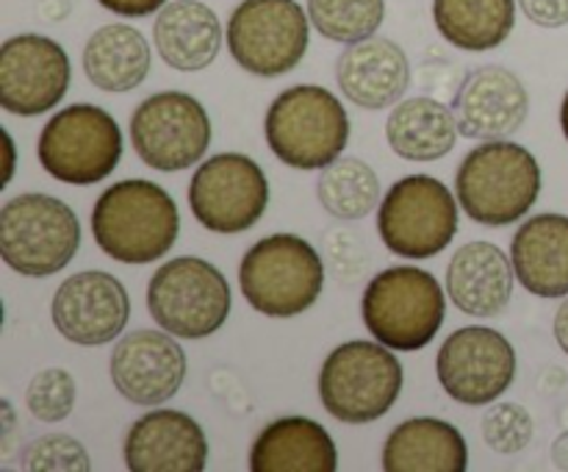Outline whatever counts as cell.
Masks as SVG:
<instances>
[{
    "mask_svg": "<svg viewBox=\"0 0 568 472\" xmlns=\"http://www.w3.org/2000/svg\"><path fill=\"white\" fill-rule=\"evenodd\" d=\"M20 466L31 472H89L92 459L78 439L67 436V433H50V436L28 444Z\"/></svg>",
    "mask_w": 568,
    "mask_h": 472,
    "instance_id": "33",
    "label": "cell"
},
{
    "mask_svg": "<svg viewBox=\"0 0 568 472\" xmlns=\"http://www.w3.org/2000/svg\"><path fill=\"white\" fill-rule=\"evenodd\" d=\"M231 283L220 267L197 255L161 264L148 283V311L155 325L178 339H205L231 314Z\"/></svg>",
    "mask_w": 568,
    "mask_h": 472,
    "instance_id": "8",
    "label": "cell"
},
{
    "mask_svg": "<svg viewBox=\"0 0 568 472\" xmlns=\"http://www.w3.org/2000/svg\"><path fill=\"white\" fill-rule=\"evenodd\" d=\"M78 248L81 222L64 200L22 192L0 209V255L20 275H55L75 259Z\"/></svg>",
    "mask_w": 568,
    "mask_h": 472,
    "instance_id": "7",
    "label": "cell"
},
{
    "mask_svg": "<svg viewBox=\"0 0 568 472\" xmlns=\"http://www.w3.org/2000/svg\"><path fill=\"white\" fill-rule=\"evenodd\" d=\"M469 444L447 420L414 416L388 433L383 444V470L388 472H464Z\"/></svg>",
    "mask_w": 568,
    "mask_h": 472,
    "instance_id": "24",
    "label": "cell"
},
{
    "mask_svg": "<svg viewBox=\"0 0 568 472\" xmlns=\"http://www.w3.org/2000/svg\"><path fill=\"white\" fill-rule=\"evenodd\" d=\"M438 383L464 405H488L516 381V348L486 325L458 328L436 355Z\"/></svg>",
    "mask_w": 568,
    "mask_h": 472,
    "instance_id": "14",
    "label": "cell"
},
{
    "mask_svg": "<svg viewBox=\"0 0 568 472\" xmlns=\"http://www.w3.org/2000/svg\"><path fill=\"white\" fill-rule=\"evenodd\" d=\"M453 114L460 137L483 142L508 139L525 125L530 114V94L508 67H477L460 81L453 98Z\"/></svg>",
    "mask_w": 568,
    "mask_h": 472,
    "instance_id": "18",
    "label": "cell"
},
{
    "mask_svg": "<svg viewBox=\"0 0 568 472\" xmlns=\"http://www.w3.org/2000/svg\"><path fill=\"white\" fill-rule=\"evenodd\" d=\"M98 248L120 264H150L164 259L181 233V211L164 187L144 178L114 183L92 211Z\"/></svg>",
    "mask_w": 568,
    "mask_h": 472,
    "instance_id": "1",
    "label": "cell"
},
{
    "mask_svg": "<svg viewBox=\"0 0 568 472\" xmlns=\"http://www.w3.org/2000/svg\"><path fill=\"white\" fill-rule=\"evenodd\" d=\"M458 122L453 109L436 98L399 100L386 122V139L397 155L408 161H438L455 148Z\"/></svg>",
    "mask_w": 568,
    "mask_h": 472,
    "instance_id": "27",
    "label": "cell"
},
{
    "mask_svg": "<svg viewBox=\"0 0 568 472\" xmlns=\"http://www.w3.org/2000/svg\"><path fill=\"white\" fill-rule=\"evenodd\" d=\"M244 300L266 317H297L320 300L325 264L297 233H272L255 242L239 264Z\"/></svg>",
    "mask_w": 568,
    "mask_h": 472,
    "instance_id": "6",
    "label": "cell"
},
{
    "mask_svg": "<svg viewBox=\"0 0 568 472\" xmlns=\"http://www.w3.org/2000/svg\"><path fill=\"white\" fill-rule=\"evenodd\" d=\"M103 9L120 17H150L166 6V0H98Z\"/></svg>",
    "mask_w": 568,
    "mask_h": 472,
    "instance_id": "35",
    "label": "cell"
},
{
    "mask_svg": "<svg viewBox=\"0 0 568 472\" xmlns=\"http://www.w3.org/2000/svg\"><path fill=\"white\" fill-rule=\"evenodd\" d=\"M39 164L72 187L100 183L122 159V131L114 117L92 103L61 109L39 133Z\"/></svg>",
    "mask_w": 568,
    "mask_h": 472,
    "instance_id": "9",
    "label": "cell"
},
{
    "mask_svg": "<svg viewBox=\"0 0 568 472\" xmlns=\"http://www.w3.org/2000/svg\"><path fill=\"white\" fill-rule=\"evenodd\" d=\"M50 317L67 342L98 348L125 331L131 298L120 278L111 272L83 270L55 289Z\"/></svg>",
    "mask_w": 568,
    "mask_h": 472,
    "instance_id": "16",
    "label": "cell"
},
{
    "mask_svg": "<svg viewBox=\"0 0 568 472\" xmlns=\"http://www.w3.org/2000/svg\"><path fill=\"white\" fill-rule=\"evenodd\" d=\"M536 436L532 414L519 403H497L483 416V439L503 455L521 453Z\"/></svg>",
    "mask_w": 568,
    "mask_h": 472,
    "instance_id": "32",
    "label": "cell"
},
{
    "mask_svg": "<svg viewBox=\"0 0 568 472\" xmlns=\"http://www.w3.org/2000/svg\"><path fill=\"white\" fill-rule=\"evenodd\" d=\"M131 142L139 159L153 170H189L211 144L209 111L186 92H155L131 114Z\"/></svg>",
    "mask_w": 568,
    "mask_h": 472,
    "instance_id": "13",
    "label": "cell"
},
{
    "mask_svg": "<svg viewBox=\"0 0 568 472\" xmlns=\"http://www.w3.org/2000/svg\"><path fill=\"white\" fill-rule=\"evenodd\" d=\"M521 11L530 22L541 28L568 26V0H519Z\"/></svg>",
    "mask_w": 568,
    "mask_h": 472,
    "instance_id": "34",
    "label": "cell"
},
{
    "mask_svg": "<svg viewBox=\"0 0 568 472\" xmlns=\"http://www.w3.org/2000/svg\"><path fill=\"white\" fill-rule=\"evenodd\" d=\"M322 209L336 220H364L377 209L381 178L366 161L336 159L322 170L316 181Z\"/></svg>",
    "mask_w": 568,
    "mask_h": 472,
    "instance_id": "29",
    "label": "cell"
},
{
    "mask_svg": "<svg viewBox=\"0 0 568 472\" xmlns=\"http://www.w3.org/2000/svg\"><path fill=\"white\" fill-rule=\"evenodd\" d=\"M75 378L61 366L39 370L26 389V405L39 422H61L75 409Z\"/></svg>",
    "mask_w": 568,
    "mask_h": 472,
    "instance_id": "31",
    "label": "cell"
},
{
    "mask_svg": "<svg viewBox=\"0 0 568 472\" xmlns=\"http://www.w3.org/2000/svg\"><path fill=\"white\" fill-rule=\"evenodd\" d=\"M433 20L449 44L483 53L514 33L516 0H433Z\"/></svg>",
    "mask_w": 568,
    "mask_h": 472,
    "instance_id": "28",
    "label": "cell"
},
{
    "mask_svg": "<svg viewBox=\"0 0 568 472\" xmlns=\"http://www.w3.org/2000/svg\"><path fill=\"white\" fill-rule=\"evenodd\" d=\"M405 372L392 348L353 339L327 355L320 370V398L327 414L347 425H366L392 411L403 394Z\"/></svg>",
    "mask_w": 568,
    "mask_h": 472,
    "instance_id": "5",
    "label": "cell"
},
{
    "mask_svg": "<svg viewBox=\"0 0 568 472\" xmlns=\"http://www.w3.org/2000/svg\"><path fill=\"white\" fill-rule=\"evenodd\" d=\"M83 72L103 92H131L150 72V44L125 22L98 28L83 48Z\"/></svg>",
    "mask_w": 568,
    "mask_h": 472,
    "instance_id": "26",
    "label": "cell"
},
{
    "mask_svg": "<svg viewBox=\"0 0 568 472\" xmlns=\"http://www.w3.org/2000/svg\"><path fill=\"white\" fill-rule=\"evenodd\" d=\"M70 56L42 33H17L0 44V106L9 114L37 117L70 92Z\"/></svg>",
    "mask_w": 568,
    "mask_h": 472,
    "instance_id": "15",
    "label": "cell"
},
{
    "mask_svg": "<svg viewBox=\"0 0 568 472\" xmlns=\"http://www.w3.org/2000/svg\"><path fill=\"white\" fill-rule=\"evenodd\" d=\"M6 150H9V161H6V178L3 183L11 181V172H14V142H11V137L6 133Z\"/></svg>",
    "mask_w": 568,
    "mask_h": 472,
    "instance_id": "39",
    "label": "cell"
},
{
    "mask_svg": "<svg viewBox=\"0 0 568 472\" xmlns=\"http://www.w3.org/2000/svg\"><path fill=\"white\" fill-rule=\"evenodd\" d=\"M552 331H555V339H558V344L564 348V353L568 355V294L564 303H560L558 314H555Z\"/></svg>",
    "mask_w": 568,
    "mask_h": 472,
    "instance_id": "37",
    "label": "cell"
},
{
    "mask_svg": "<svg viewBox=\"0 0 568 472\" xmlns=\"http://www.w3.org/2000/svg\"><path fill=\"white\" fill-rule=\"evenodd\" d=\"M386 17V0H308V20L331 42L355 44L375 37Z\"/></svg>",
    "mask_w": 568,
    "mask_h": 472,
    "instance_id": "30",
    "label": "cell"
},
{
    "mask_svg": "<svg viewBox=\"0 0 568 472\" xmlns=\"http://www.w3.org/2000/svg\"><path fill=\"white\" fill-rule=\"evenodd\" d=\"M253 472H336L338 450L325 425L308 416H281L255 436Z\"/></svg>",
    "mask_w": 568,
    "mask_h": 472,
    "instance_id": "22",
    "label": "cell"
},
{
    "mask_svg": "<svg viewBox=\"0 0 568 472\" xmlns=\"http://www.w3.org/2000/svg\"><path fill=\"white\" fill-rule=\"evenodd\" d=\"M455 194L466 217L503 228L530 214L541 194L536 155L508 139H491L464 155L455 175Z\"/></svg>",
    "mask_w": 568,
    "mask_h": 472,
    "instance_id": "2",
    "label": "cell"
},
{
    "mask_svg": "<svg viewBox=\"0 0 568 472\" xmlns=\"http://www.w3.org/2000/svg\"><path fill=\"white\" fill-rule=\"evenodd\" d=\"M308 22L297 0H242L227 20V50L253 76H286L308 50Z\"/></svg>",
    "mask_w": 568,
    "mask_h": 472,
    "instance_id": "11",
    "label": "cell"
},
{
    "mask_svg": "<svg viewBox=\"0 0 568 472\" xmlns=\"http://www.w3.org/2000/svg\"><path fill=\"white\" fill-rule=\"evenodd\" d=\"M516 278L538 298L568 294V217L536 214L516 231L510 244Z\"/></svg>",
    "mask_w": 568,
    "mask_h": 472,
    "instance_id": "23",
    "label": "cell"
},
{
    "mask_svg": "<svg viewBox=\"0 0 568 472\" xmlns=\"http://www.w3.org/2000/svg\"><path fill=\"white\" fill-rule=\"evenodd\" d=\"M336 81L344 98L369 111L388 109L410 87V61L394 39L369 37L347 44L336 61Z\"/></svg>",
    "mask_w": 568,
    "mask_h": 472,
    "instance_id": "20",
    "label": "cell"
},
{
    "mask_svg": "<svg viewBox=\"0 0 568 472\" xmlns=\"http://www.w3.org/2000/svg\"><path fill=\"white\" fill-rule=\"evenodd\" d=\"M377 233L399 259H433L458 233V203L447 183L438 178H399L383 194Z\"/></svg>",
    "mask_w": 568,
    "mask_h": 472,
    "instance_id": "10",
    "label": "cell"
},
{
    "mask_svg": "<svg viewBox=\"0 0 568 472\" xmlns=\"http://www.w3.org/2000/svg\"><path fill=\"white\" fill-rule=\"evenodd\" d=\"M189 205L209 231L233 237L244 233L266 214L270 181L264 170L244 153H220L194 170Z\"/></svg>",
    "mask_w": 568,
    "mask_h": 472,
    "instance_id": "12",
    "label": "cell"
},
{
    "mask_svg": "<svg viewBox=\"0 0 568 472\" xmlns=\"http://www.w3.org/2000/svg\"><path fill=\"white\" fill-rule=\"evenodd\" d=\"M153 42L172 70H205L214 64L222 48L220 17L200 0L166 3L153 22Z\"/></svg>",
    "mask_w": 568,
    "mask_h": 472,
    "instance_id": "25",
    "label": "cell"
},
{
    "mask_svg": "<svg viewBox=\"0 0 568 472\" xmlns=\"http://www.w3.org/2000/svg\"><path fill=\"white\" fill-rule=\"evenodd\" d=\"M189 361L170 331L139 328L125 333L111 350L109 372L116 392L133 405H161L186 381Z\"/></svg>",
    "mask_w": 568,
    "mask_h": 472,
    "instance_id": "17",
    "label": "cell"
},
{
    "mask_svg": "<svg viewBox=\"0 0 568 472\" xmlns=\"http://www.w3.org/2000/svg\"><path fill=\"white\" fill-rule=\"evenodd\" d=\"M514 261L494 242H469L455 250L447 267L449 303L469 317H499L516 287Z\"/></svg>",
    "mask_w": 568,
    "mask_h": 472,
    "instance_id": "21",
    "label": "cell"
},
{
    "mask_svg": "<svg viewBox=\"0 0 568 472\" xmlns=\"http://www.w3.org/2000/svg\"><path fill=\"white\" fill-rule=\"evenodd\" d=\"M361 317L377 342L399 353H414L442 331L447 300L433 272L399 264L372 278L361 300Z\"/></svg>",
    "mask_w": 568,
    "mask_h": 472,
    "instance_id": "4",
    "label": "cell"
},
{
    "mask_svg": "<svg viewBox=\"0 0 568 472\" xmlns=\"http://www.w3.org/2000/svg\"><path fill=\"white\" fill-rule=\"evenodd\" d=\"M264 133L272 153L292 170H325L347 148L349 117L331 89L300 83L272 100Z\"/></svg>",
    "mask_w": 568,
    "mask_h": 472,
    "instance_id": "3",
    "label": "cell"
},
{
    "mask_svg": "<svg viewBox=\"0 0 568 472\" xmlns=\"http://www.w3.org/2000/svg\"><path fill=\"white\" fill-rule=\"evenodd\" d=\"M122 455L131 472H203L209 439L186 411L153 409L128 428Z\"/></svg>",
    "mask_w": 568,
    "mask_h": 472,
    "instance_id": "19",
    "label": "cell"
},
{
    "mask_svg": "<svg viewBox=\"0 0 568 472\" xmlns=\"http://www.w3.org/2000/svg\"><path fill=\"white\" fill-rule=\"evenodd\" d=\"M552 461L560 470H568V431L564 436H558V442L552 444Z\"/></svg>",
    "mask_w": 568,
    "mask_h": 472,
    "instance_id": "38",
    "label": "cell"
},
{
    "mask_svg": "<svg viewBox=\"0 0 568 472\" xmlns=\"http://www.w3.org/2000/svg\"><path fill=\"white\" fill-rule=\"evenodd\" d=\"M560 125H564V137L568 139V92L564 98V106H560Z\"/></svg>",
    "mask_w": 568,
    "mask_h": 472,
    "instance_id": "40",
    "label": "cell"
},
{
    "mask_svg": "<svg viewBox=\"0 0 568 472\" xmlns=\"http://www.w3.org/2000/svg\"><path fill=\"white\" fill-rule=\"evenodd\" d=\"M70 9H72L70 0H39L37 6L39 17L48 22H61L64 17H70Z\"/></svg>",
    "mask_w": 568,
    "mask_h": 472,
    "instance_id": "36",
    "label": "cell"
}]
</instances>
